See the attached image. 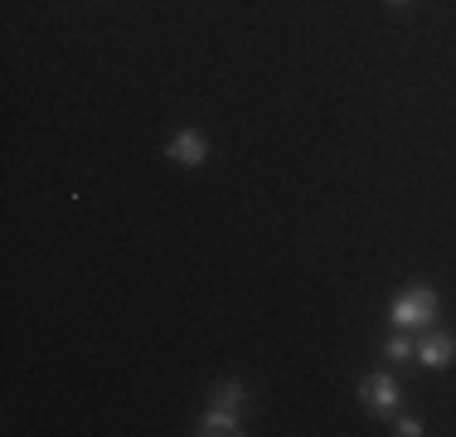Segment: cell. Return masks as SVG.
Returning <instances> with one entry per match:
<instances>
[{"mask_svg":"<svg viewBox=\"0 0 456 437\" xmlns=\"http://www.w3.org/2000/svg\"><path fill=\"white\" fill-rule=\"evenodd\" d=\"M418 365H428V369H447L456 365V335L452 331H422L418 335Z\"/></svg>","mask_w":456,"mask_h":437,"instance_id":"3957f363","label":"cell"},{"mask_svg":"<svg viewBox=\"0 0 456 437\" xmlns=\"http://www.w3.org/2000/svg\"><path fill=\"white\" fill-rule=\"evenodd\" d=\"M360 399H364V408L369 413H379V418H388V413L398 408V399H403V389H398V379L394 375H364V384H360Z\"/></svg>","mask_w":456,"mask_h":437,"instance_id":"7a4b0ae2","label":"cell"},{"mask_svg":"<svg viewBox=\"0 0 456 437\" xmlns=\"http://www.w3.org/2000/svg\"><path fill=\"white\" fill-rule=\"evenodd\" d=\"M432 321H437V292L432 287H408L388 306V326L394 331H428Z\"/></svg>","mask_w":456,"mask_h":437,"instance_id":"6da1fadb","label":"cell"},{"mask_svg":"<svg viewBox=\"0 0 456 437\" xmlns=\"http://www.w3.org/2000/svg\"><path fill=\"white\" fill-rule=\"evenodd\" d=\"M384 359L388 365H408V359H418V341H412V331H394L384 341Z\"/></svg>","mask_w":456,"mask_h":437,"instance_id":"8992f818","label":"cell"},{"mask_svg":"<svg viewBox=\"0 0 456 437\" xmlns=\"http://www.w3.org/2000/svg\"><path fill=\"white\" fill-rule=\"evenodd\" d=\"M398 433H403V437H422V433H428V428H422L418 418H403V423H398Z\"/></svg>","mask_w":456,"mask_h":437,"instance_id":"ba28073f","label":"cell"},{"mask_svg":"<svg viewBox=\"0 0 456 437\" xmlns=\"http://www.w3.org/2000/svg\"><path fill=\"white\" fill-rule=\"evenodd\" d=\"M214 403H219V408H243V384H238V379H228V384H219V393H214Z\"/></svg>","mask_w":456,"mask_h":437,"instance_id":"52a82bcc","label":"cell"},{"mask_svg":"<svg viewBox=\"0 0 456 437\" xmlns=\"http://www.w3.org/2000/svg\"><path fill=\"white\" fill-rule=\"evenodd\" d=\"M194 433H200V437H238V433H243V423H238L233 408H219V403H214V408L200 418V428H194Z\"/></svg>","mask_w":456,"mask_h":437,"instance_id":"5b68a950","label":"cell"},{"mask_svg":"<svg viewBox=\"0 0 456 437\" xmlns=\"http://www.w3.org/2000/svg\"><path fill=\"white\" fill-rule=\"evenodd\" d=\"M394 5H403V0H394Z\"/></svg>","mask_w":456,"mask_h":437,"instance_id":"9c48e42d","label":"cell"},{"mask_svg":"<svg viewBox=\"0 0 456 437\" xmlns=\"http://www.w3.org/2000/svg\"><path fill=\"white\" fill-rule=\"evenodd\" d=\"M166 156L175 161V166H184V170H200L204 156H209V141H204V131L184 127V131H175V136H170Z\"/></svg>","mask_w":456,"mask_h":437,"instance_id":"277c9868","label":"cell"}]
</instances>
